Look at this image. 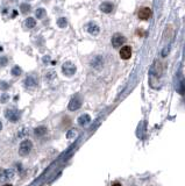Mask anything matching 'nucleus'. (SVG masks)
Listing matches in <instances>:
<instances>
[{
    "mask_svg": "<svg viewBox=\"0 0 185 186\" xmlns=\"http://www.w3.org/2000/svg\"><path fill=\"white\" fill-rule=\"evenodd\" d=\"M33 149V142L30 140H25L20 143L19 147V155L20 156H28L29 152Z\"/></svg>",
    "mask_w": 185,
    "mask_h": 186,
    "instance_id": "nucleus-1",
    "label": "nucleus"
},
{
    "mask_svg": "<svg viewBox=\"0 0 185 186\" xmlns=\"http://www.w3.org/2000/svg\"><path fill=\"white\" fill-rule=\"evenodd\" d=\"M76 65L71 62H65V63L62 65V72H63L64 76L66 77H71L76 73Z\"/></svg>",
    "mask_w": 185,
    "mask_h": 186,
    "instance_id": "nucleus-2",
    "label": "nucleus"
},
{
    "mask_svg": "<svg viewBox=\"0 0 185 186\" xmlns=\"http://www.w3.org/2000/svg\"><path fill=\"white\" fill-rule=\"evenodd\" d=\"M5 116L7 117V120H9L12 122H17L19 119H20V112L17 110H14V108H9V110H6L5 112Z\"/></svg>",
    "mask_w": 185,
    "mask_h": 186,
    "instance_id": "nucleus-3",
    "label": "nucleus"
},
{
    "mask_svg": "<svg viewBox=\"0 0 185 186\" xmlns=\"http://www.w3.org/2000/svg\"><path fill=\"white\" fill-rule=\"evenodd\" d=\"M81 106V98L79 97V95H75L74 98L70 100L69 105H68V108H69V110H79Z\"/></svg>",
    "mask_w": 185,
    "mask_h": 186,
    "instance_id": "nucleus-4",
    "label": "nucleus"
},
{
    "mask_svg": "<svg viewBox=\"0 0 185 186\" xmlns=\"http://www.w3.org/2000/svg\"><path fill=\"white\" fill-rule=\"evenodd\" d=\"M125 42H126V37L122 34H119V33H118V34H114L112 36V46H114V48L121 46Z\"/></svg>",
    "mask_w": 185,
    "mask_h": 186,
    "instance_id": "nucleus-5",
    "label": "nucleus"
},
{
    "mask_svg": "<svg viewBox=\"0 0 185 186\" xmlns=\"http://www.w3.org/2000/svg\"><path fill=\"white\" fill-rule=\"evenodd\" d=\"M138 17L140 20H149L151 17V9L149 7H142L139 9Z\"/></svg>",
    "mask_w": 185,
    "mask_h": 186,
    "instance_id": "nucleus-6",
    "label": "nucleus"
},
{
    "mask_svg": "<svg viewBox=\"0 0 185 186\" xmlns=\"http://www.w3.org/2000/svg\"><path fill=\"white\" fill-rule=\"evenodd\" d=\"M15 176V172L13 169H6V170H1L0 172V180H9Z\"/></svg>",
    "mask_w": 185,
    "mask_h": 186,
    "instance_id": "nucleus-7",
    "label": "nucleus"
},
{
    "mask_svg": "<svg viewBox=\"0 0 185 186\" xmlns=\"http://www.w3.org/2000/svg\"><path fill=\"white\" fill-rule=\"evenodd\" d=\"M120 57L122 59H129L132 57V48L129 46H125L120 49Z\"/></svg>",
    "mask_w": 185,
    "mask_h": 186,
    "instance_id": "nucleus-8",
    "label": "nucleus"
},
{
    "mask_svg": "<svg viewBox=\"0 0 185 186\" xmlns=\"http://www.w3.org/2000/svg\"><path fill=\"white\" fill-rule=\"evenodd\" d=\"M86 28H87V32H89L91 35H94V36H96V35H98L99 32H100L99 26L98 24H96L94 22H90L86 26Z\"/></svg>",
    "mask_w": 185,
    "mask_h": 186,
    "instance_id": "nucleus-9",
    "label": "nucleus"
},
{
    "mask_svg": "<svg viewBox=\"0 0 185 186\" xmlns=\"http://www.w3.org/2000/svg\"><path fill=\"white\" fill-rule=\"evenodd\" d=\"M99 9L103 12V13H111V12L114 9V6L112 2H108V1H106V2H103L100 7H99Z\"/></svg>",
    "mask_w": 185,
    "mask_h": 186,
    "instance_id": "nucleus-10",
    "label": "nucleus"
},
{
    "mask_svg": "<svg viewBox=\"0 0 185 186\" xmlns=\"http://www.w3.org/2000/svg\"><path fill=\"white\" fill-rule=\"evenodd\" d=\"M103 64H104V61H103V57H101V56H96V57L92 59V62H91V65H92V68H94V69H101Z\"/></svg>",
    "mask_w": 185,
    "mask_h": 186,
    "instance_id": "nucleus-11",
    "label": "nucleus"
},
{
    "mask_svg": "<svg viewBox=\"0 0 185 186\" xmlns=\"http://www.w3.org/2000/svg\"><path fill=\"white\" fill-rule=\"evenodd\" d=\"M90 122H91V117H90L89 114H83V115H81L79 117H78V123L81 125V127L87 126Z\"/></svg>",
    "mask_w": 185,
    "mask_h": 186,
    "instance_id": "nucleus-12",
    "label": "nucleus"
},
{
    "mask_svg": "<svg viewBox=\"0 0 185 186\" xmlns=\"http://www.w3.org/2000/svg\"><path fill=\"white\" fill-rule=\"evenodd\" d=\"M25 85L27 87H35L37 85V81L35 79L33 76H28L27 78H26V80H25Z\"/></svg>",
    "mask_w": 185,
    "mask_h": 186,
    "instance_id": "nucleus-13",
    "label": "nucleus"
},
{
    "mask_svg": "<svg viewBox=\"0 0 185 186\" xmlns=\"http://www.w3.org/2000/svg\"><path fill=\"white\" fill-rule=\"evenodd\" d=\"M34 133L36 136H43V135H46L48 133V129H47L46 126H40V127L35 128Z\"/></svg>",
    "mask_w": 185,
    "mask_h": 186,
    "instance_id": "nucleus-14",
    "label": "nucleus"
},
{
    "mask_svg": "<svg viewBox=\"0 0 185 186\" xmlns=\"http://www.w3.org/2000/svg\"><path fill=\"white\" fill-rule=\"evenodd\" d=\"M25 26L27 27V28H34L35 26H36V20H35L34 17H27L26 19V21H25Z\"/></svg>",
    "mask_w": 185,
    "mask_h": 186,
    "instance_id": "nucleus-15",
    "label": "nucleus"
},
{
    "mask_svg": "<svg viewBox=\"0 0 185 186\" xmlns=\"http://www.w3.org/2000/svg\"><path fill=\"white\" fill-rule=\"evenodd\" d=\"M20 9H21V13H22V14H27V13H29V11H30V5H29V4H26V2H22V4L20 5Z\"/></svg>",
    "mask_w": 185,
    "mask_h": 186,
    "instance_id": "nucleus-16",
    "label": "nucleus"
},
{
    "mask_svg": "<svg viewBox=\"0 0 185 186\" xmlns=\"http://www.w3.org/2000/svg\"><path fill=\"white\" fill-rule=\"evenodd\" d=\"M57 26L59 28H65L66 26H68V21H66V19L65 17H59L57 20Z\"/></svg>",
    "mask_w": 185,
    "mask_h": 186,
    "instance_id": "nucleus-17",
    "label": "nucleus"
},
{
    "mask_svg": "<svg viewBox=\"0 0 185 186\" xmlns=\"http://www.w3.org/2000/svg\"><path fill=\"white\" fill-rule=\"evenodd\" d=\"M12 75L14 76V77H17V76H20L21 73H22V70H21V68L20 66H17V65H15L13 69H12Z\"/></svg>",
    "mask_w": 185,
    "mask_h": 186,
    "instance_id": "nucleus-18",
    "label": "nucleus"
},
{
    "mask_svg": "<svg viewBox=\"0 0 185 186\" xmlns=\"http://www.w3.org/2000/svg\"><path fill=\"white\" fill-rule=\"evenodd\" d=\"M35 14H36V17H37V19H43V17H46V9H44V8H39Z\"/></svg>",
    "mask_w": 185,
    "mask_h": 186,
    "instance_id": "nucleus-19",
    "label": "nucleus"
},
{
    "mask_svg": "<svg viewBox=\"0 0 185 186\" xmlns=\"http://www.w3.org/2000/svg\"><path fill=\"white\" fill-rule=\"evenodd\" d=\"M76 135H77V130L76 129H71L66 134V139H72V137H75Z\"/></svg>",
    "mask_w": 185,
    "mask_h": 186,
    "instance_id": "nucleus-20",
    "label": "nucleus"
},
{
    "mask_svg": "<svg viewBox=\"0 0 185 186\" xmlns=\"http://www.w3.org/2000/svg\"><path fill=\"white\" fill-rule=\"evenodd\" d=\"M7 63H8L7 57H5V56L0 57V66H5V65H7Z\"/></svg>",
    "mask_w": 185,
    "mask_h": 186,
    "instance_id": "nucleus-21",
    "label": "nucleus"
},
{
    "mask_svg": "<svg viewBox=\"0 0 185 186\" xmlns=\"http://www.w3.org/2000/svg\"><path fill=\"white\" fill-rule=\"evenodd\" d=\"M170 52V46H167L164 49L162 50V56L163 57H165V56H168V54Z\"/></svg>",
    "mask_w": 185,
    "mask_h": 186,
    "instance_id": "nucleus-22",
    "label": "nucleus"
},
{
    "mask_svg": "<svg viewBox=\"0 0 185 186\" xmlns=\"http://www.w3.org/2000/svg\"><path fill=\"white\" fill-rule=\"evenodd\" d=\"M27 132H28V129H26V128L22 129V130H20V133H19V137H23V136H26V135L28 134Z\"/></svg>",
    "mask_w": 185,
    "mask_h": 186,
    "instance_id": "nucleus-23",
    "label": "nucleus"
},
{
    "mask_svg": "<svg viewBox=\"0 0 185 186\" xmlns=\"http://www.w3.org/2000/svg\"><path fill=\"white\" fill-rule=\"evenodd\" d=\"M8 99H9V95H8V94H2V97H1V99H0V101H1V102H6Z\"/></svg>",
    "mask_w": 185,
    "mask_h": 186,
    "instance_id": "nucleus-24",
    "label": "nucleus"
},
{
    "mask_svg": "<svg viewBox=\"0 0 185 186\" xmlns=\"http://www.w3.org/2000/svg\"><path fill=\"white\" fill-rule=\"evenodd\" d=\"M6 90V88H8V84L7 83H1V90Z\"/></svg>",
    "mask_w": 185,
    "mask_h": 186,
    "instance_id": "nucleus-25",
    "label": "nucleus"
},
{
    "mask_svg": "<svg viewBox=\"0 0 185 186\" xmlns=\"http://www.w3.org/2000/svg\"><path fill=\"white\" fill-rule=\"evenodd\" d=\"M112 186H122V185L120 184V183H114V184H113Z\"/></svg>",
    "mask_w": 185,
    "mask_h": 186,
    "instance_id": "nucleus-26",
    "label": "nucleus"
},
{
    "mask_svg": "<svg viewBox=\"0 0 185 186\" xmlns=\"http://www.w3.org/2000/svg\"><path fill=\"white\" fill-rule=\"evenodd\" d=\"M1 129H2V123H1V121H0V132H1Z\"/></svg>",
    "mask_w": 185,
    "mask_h": 186,
    "instance_id": "nucleus-27",
    "label": "nucleus"
},
{
    "mask_svg": "<svg viewBox=\"0 0 185 186\" xmlns=\"http://www.w3.org/2000/svg\"><path fill=\"white\" fill-rule=\"evenodd\" d=\"M2 186H12L11 184H6V185H2Z\"/></svg>",
    "mask_w": 185,
    "mask_h": 186,
    "instance_id": "nucleus-28",
    "label": "nucleus"
},
{
    "mask_svg": "<svg viewBox=\"0 0 185 186\" xmlns=\"http://www.w3.org/2000/svg\"><path fill=\"white\" fill-rule=\"evenodd\" d=\"M12 1H15V0H12Z\"/></svg>",
    "mask_w": 185,
    "mask_h": 186,
    "instance_id": "nucleus-29",
    "label": "nucleus"
}]
</instances>
